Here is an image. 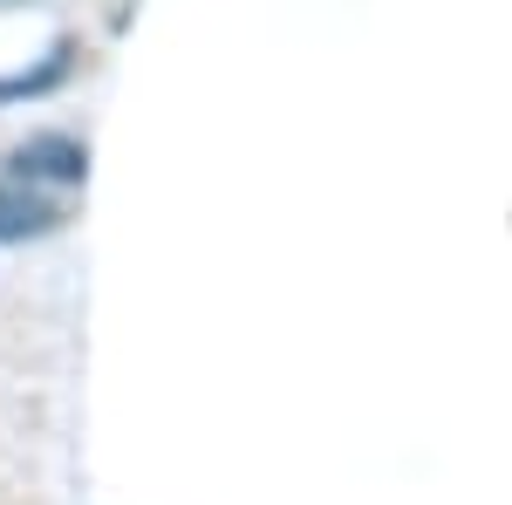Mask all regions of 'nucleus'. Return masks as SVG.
<instances>
[{"label": "nucleus", "mask_w": 512, "mask_h": 505, "mask_svg": "<svg viewBox=\"0 0 512 505\" xmlns=\"http://www.w3.org/2000/svg\"><path fill=\"white\" fill-rule=\"evenodd\" d=\"M7 171H14V185H28V178L82 185V178H89V151H82L76 137H62V130H41V137H28V144H14Z\"/></svg>", "instance_id": "obj_1"}, {"label": "nucleus", "mask_w": 512, "mask_h": 505, "mask_svg": "<svg viewBox=\"0 0 512 505\" xmlns=\"http://www.w3.org/2000/svg\"><path fill=\"white\" fill-rule=\"evenodd\" d=\"M62 226L55 198L28 192V185H0V246H21V239H41Z\"/></svg>", "instance_id": "obj_2"}]
</instances>
